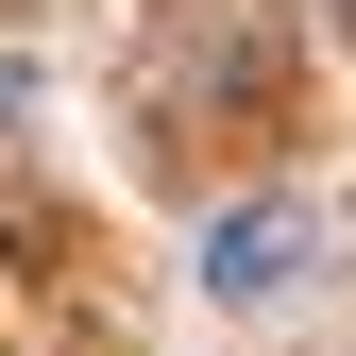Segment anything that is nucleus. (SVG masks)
Wrapping results in <instances>:
<instances>
[{
	"instance_id": "f257e3e1",
	"label": "nucleus",
	"mask_w": 356,
	"mask_h": 356,
	"mask_svg": "<svg viewBox=\"0 0 356 356\" xmlns=\"http://www.w3.org/2000/svg\"><path fill=\"white\" fill-rule=\"evenodd\" d=\"M305 254H323V204H220V220H204V289H220V305L305 289Z\"/></svg>"
},
{
	"instance_id": "f03ea898",
	"label": "nucleus",
	"mask_w": 356,
	"mask_h": 356,
	"mask_svg": "<svg viewBox=\"0 0 356 356\" xmlns=\"http://www.w3.org/2000/svg\"><path fill=\"white\" fill-rule=\"evenodd\" d=\"M17 119H34V68H17V51H0V136H17Z\"/></svg>"
},
{
	"instance_id": "7ed1b4c3",
	"label": "nucleus",
	"mask_w": 356,
	"mask_h": 356,
	"mask_svg": "<svg viewBox=\"0 0 356 356\" xmlns=\"http://www.w3.org/2000/svg\"><path fill=\"white\" fill-rule=\"evenodd\" d=\"M323 34H356V0H323Z\"/></svg>"
}]
</instances>
